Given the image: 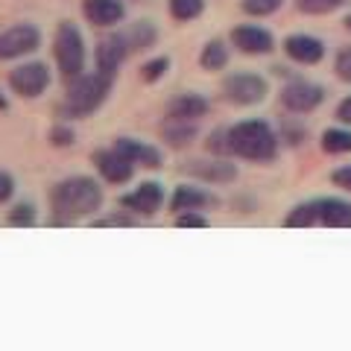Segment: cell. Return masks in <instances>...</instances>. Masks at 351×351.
Returning <instances> with one entry per match:
<instances>
[{"mask_svg":"<svg viewBox=\"0 0 351 351\" xmlns=\"http://www.w3.org/2000/svg\"><path fill=\"white\" fill-rule=\"evenodd\" d=\"M228 41L243 56H269L276 50V36L261 24H237L228 32Z\"/></svg>","mask_w":351,"mask_h":351,"instance_id":"5bb4252c","label":"cell"},{"mask_svg":"<svg viewBox=\"0 0 351 351\" xmlns=\"http://www.w3.org/2000/svg\"><path fill=\"white\" fill-rule=\"evenodd\" d=\"M343 27H346V32H351V12H346V18H343Z\"/></svg>","mask_w":351,"mask_h":351,"instance_id":"f35d334b","label":"cell"},{"mask_svg":"<svg viewBox=\"0 0 351 351\" xmlns=\"http://www.w3.org/2000/svg\"><path fill=\"white\" fill-rule=\"evenodd\" d=\"M91 164H94L97 176H100L106 184H112V188L129 184V182H132V176H135V170H138L135 164H132L114 144H112V147L94 149V152H91Z\"/></svg>","mask_w":351,"mask_h":351,"instance_id":"7c38bea8","label":"cell"},{"mask_svg":"<svg viewBox=\"0 0 351 351\" xmlns=\"http://www.w3.org/2000/svg\"><path fill=\"white\" fill-rule=\"evenodd\" d=\"M129 56H132V47H129L123 32H106L94 47V68L117 80V73L126 64Z\"/></svg>","mask_w":351,"mask_h":351,"instance_id":"4fadbf2b","label":"cell"},{"mask_svg":"<svg viewBox=\"0 0 351 351\" xmlns=\"http://www.w3.org/2000/svg\"><path fill=\"white\" fill-rule=\"evenodd\" d=\"M319 149L325 152V156H348L351 152V126L337 123V126L322 129Z\"/></svg>","mask_w":351,"mask_h":351,"instance_id":"603a6c76","label":"cell"},{"mask_svg":"<svg viewBox=\"0 0 351 351\" xmlns=\"http://www.w3.org/2000/svg\"><path fill=\"white\" fill-rule=\"evenodd\" d=\"M164 202H167V191H164V184L156 182V179H147V182H141L135 184L129 193H120L117 196V205L120 208H126L129 214H135L141 219H149V217H156Z\"/></svg>","mask_w":351,"mask_h":351,"instance_id":"30bf717a","label":"cell"},{"mask_svg":"<svg viewBox=\"0 0 351 351\" xmlns=\"http://www.w3.org/2000/svg\"><path fill=\"white\" fill-rule=\"evenodd\" d=\"M170 68H173L170 56H152V59H147L144 64H141L138 76H141V82H144V85H156V82H161L164 76L170 73Z\"/></svg>","mask_w":351,"mask_h":351,"instance_id":"4316f807","label":"cell"},{"mask_svg":"<svg viewBox=\"0 0 351 351\" xmlns=\"http://www.w3.org/2000/svg\"><path fill=\"white\" fill-rule=\"evenodd\" d=\"M348 3V0H295V9L302 15L311 18H322V15H334Z\"/></svg>","mask_w":351,"mask_h":351,"instance_id":"83f0119b","label":"cell"},{"mask_svg":"<svg viewBox=\"0 0 351 351\" xmlns=\"http://www.w3.org/2000/svg\"><path fill=\"white\" fill-rule=\"evenodd\" d=\"M123 36L129 41L132 53H147L158 44V27H156V21L141 18V21H135V24H129L123 29Z\"/></svg>","mask_w":351,"mask_h":351,"instance_id":"7402d4cb","label":"cell"},{"mask_svg":"<svg viewBox=\"0 0 351 351\" xmlns=\"http://www.w3.org/2000/svg\"><path fill=\"white\" fill-rule=\"evenodd\" d=\"M334 117H337V123H346V126H351V94H348V97H343V100L337 103V108H334Z\"/></svg>","mask_w":351,"mask_h":351,"instance_id":"8d00e7d4","label":"cell"},{"mask_svg":"<svg viewBox=\"0 0 351 351\" xmlns=\"http://www.w3.org/2000/svg\"><path fill=\"white\" fill-rule=\"evenodd\" d=\"M334 73H337L339 82L351 85V44H348V47H343L334 56Z\"/></svg>","mask_w":351,"mask_h":351,"instance_id":"836d02e7","label":"cell"},{"mask_svg":"<svg viewBox=\"0 0 351 351\" xmlns=\"http://www.w3.org/2000/svg\"><path fill=\"white\" fill-rule=\"evenodd\" d=\"M41 29L32 21H18V24L0 29V62H18L32 56L41 47Z\"/></svg>","mask_w":351,"mask_h":351,"instance_id":"9c48e42d","label":"cell"},{"mask_svg":"<svg viewBox=\"0 0 351 351\" xmlns=\"http://www.w3.org/2000/svg\"><path fill=\"white\" fill-rule=\"evenodd\" d=\"M50 82H53V73L47 68V62H38V59H29V62L24 59L6 76L9 91L15 97H21V100H38V97L50 88Z\"/></svg>","mask_w":351,"mask_h":351,"instance_id":"52a82bcc","label":"cell"},{"mask_svg":"<svg viewBox=\"0 0 351 351\" xmlns=\"http://www.w3.org/2000/svg\"><path fill=\"white\" fill-rule=\"evenodd\" d=\"M223 97L226 103H232L237 108H252L261 106L269 97V80L258 71H234L223 76Z\"/></svg>","mask_w":351,"mask_h":351,"instance_id":"8992f818","label":"cell"},{"mask_svg":"<svg viewBox=\"0 0 351 351\" xmlns=\"http://www.w3.org/2000/svg\"><path fill=\"white\" fill-rule=\"evenodd\" d=\"M158 138L164 141V147L170 149H188L196 138H199V123L193 120H170L164 117L158 126Z\"/></svg>","mask_w":351,"mask_h":351,"instance_id":"ffe728a7","label":"cell"},{"mask_svg":"<svg viewBox=\"0 0 351 351\" xmlns=\"http://www.w3.org/2000/svg\"><path fill=\"white\" fill-rule=\"evenodd\" d=\"M208 156H223V158H234L232 156V144H228V126H217L205 141Z\"/></svg>","mask_w":351,"mask_h":351,"instance_id":"f546056e","label":"cell"},{"mask_svg":"<svg viewBox=\"0 0 351 351\" xmlns=\"http://www.w3.org/2000/svg\"><path fill=\"white\" fill-rule=\"evenodd\" d=\"M53 62H56V71L64 82L85 73L88 44H85L82 29L73 21H59L56 24V32H53Z\"/></svg>","mask_w":351,"mask_h":351,"instance_id":"5b68a950","label":"cell"},{"mask_svg":"<svg viewBox=\"0 0 351 351\" xmlns=\"http://www.w3.org/2000/svg\"><path fill=\"white\" fill-rule=\"evenodd\" d=\"M284 6V0H240V9L249 18H269Z\"/></svg>","mask_w":351,"mask_h":351,"instance_id":"1f68e13d","label":"cell"},{"mask_svg":"<svg viewBox=\"0 0 351 351\" xmlns=\"http://www.w3.org/2000/svg\"><path fill=\"white\" fill-rule=\"evenodd\" d=\"M47 141H50V147H56V149H68L76 144V129L71 126V120H59V123H53L50 132H47Z\"/></svg>","mask_w":351,"mask_h":351,"instance_id":"f1b7e54d","label":"cell"},{"mask_svg":"<svg viewBox=\"0 0 351 351\" xmlns=\"http://www.w3.org/2000/svg\"><path fill=\"white\" fill-rule=\"evenodd\" d=\"M351 228V199L343 196H313L295 202L284 214V228Z\"/></svg>","mask_w":351,"mask_h":351,"instance_id":"277c9868","label":"cell"},{"mask_svg":"<svg viewBox=\"0 0 351 351\" xmlns=\"http://www.w3.org/2000/svg\"><path fill=\"white\" fill-rule=\"evenodd\" d=\"M182 173H188L191 179L202 182V184H211V188H226V184H234L237 182V164L232 158H223V156H211V158H193L188 164H182Z\"/></svg>","mask_w":351,"mask_h":351,"instance_id":"8fae6325","label":"cell"},{"mask_svg":"<svg viewBox=\"0 0 351 351\" xmlns=\"http://www.w3.org/2000/svg\"><path fill=\"white\" fill-rule=\"evenodd\" d=\"M228 59H232V41L223 38H208L199 50V68L205 73H219L228 68Z\"/></svg>","mask_w":351,"mask_h":351,"instance_id":"44dd1931","label":"cell"},{"mask_svg":"<svg viewBox=\"0 0 351 351\" xmlns=\"http://www.w3.org/2000/svg\"><path fill=\"white\" fill-rule=\"evenodd\" d=\"M94 228H138L141 226V217L129 214L126 208H120V211H108V214H97L91 219Z\"/></svg>","mask_w":351,"mask_h":351,"instance_id":"484cf974","label":"cell"},{"mask_svg":"<svg viewBox=\"0 0 351 351\" xmlns=\"http://www.w3.org/2000/svg\"><path fill=\"white\" fill-rule=\"evenodd\" d=\"M281 50L290 62L304 64V68H313V64H319L328 56L325 41L311 36V32H290V36L281 41Z\"/></svg>","mask_w":351,"mask_h":351,"instance_id":"9a60e30c","label":"cell"},{"mask_svg":"<svg viewBox=\"0 0 351 351\" xmlns=\"http://www.w3.org/2000/svg\"><path fill=\"white\" fill-rule=\"evenodd\" d=\"M278 138H281V144H287V147H302L307 141V129L295 117H287L278 126Z\"/></svg>","mask_w":351,"mask_h":351,"instance_id":"4dcf8cb0","label":"cell"},{"mask_svg":"<svg viewBox=\"0 0 351 351\" xmlns=\"http://www.w3.org/2000/svg\"><path fill=\"white\" fill-rule=\"evenodd\" d=\"M173 226L176 228H208L211 219H208L205 211H182V214H173Z\"/></svg>","mask_w":351,"mask_h":351,"instance_id":"d6a6232c","label":"cell"},{"mask_svg":"<svg viewBox=\"0 0 351 351\" xmlns=\"http://www.w3.org/2000/svg\"><path fill=\"white\" fill-rule=\"evenodd\" d=\"M228 144H232V156L249 164H272L278 158L281 138L278 129L269 120L249 117L240 123L228 126Z\"/></svg>","mask_w":351,"mask_h":351,"instance_id":"3957f363","label":"cell"},{"mask_svg":"<svg viewBox=\"0 0 351 351\" xmlns=\"http://www.w3.org/2000/svg\"><path fill=\"white\" fill-rule=\"evenodd\" d=\"M325 97H328V91H325L319 82H311V80H302V76H293V80H287V82L281 85L278 100H281V108L287 114L302 117V114L316 112V108L325 103Z\"/></svg>","mask_w":351,"mask_h":351,"instance_id":"ba28073f","label":"cell"},{"mask_svg":"<svg viewBox=\"0 0 351 351\" xmlns=\"http://www.w3.org/2000/svg\"><path fill=\"white\" fill-rule=\"evenodd\" d=\"M106 191L94 176H64L50 188V226H73L103 211Z\"/></svg>","mask_w":351,"mask_h":351,"instance_id":"6da1fadb","label":"cell"},{"mask_svg":"<svg viewBox=\"0 0 351 351\" xmlns=\"http://www.w3.org/2000/svg\"><path fill=\"white\" fill-rule=\"evenodd\" d=\"M82 18L91 27L112 29L126 21V0H82Z\"/></svg>","mask_w":351,"mask_h":351,"instance_id":"d6986e66","label":"cell"},{"mask_svg":"<svg viewBox=\"0 0 351 351\" xmlns=\"http://www.w3.org/2000/svg\"><path fill=\"white\" fill-rule=\"evenodd\" d=\"M18 191V184H15V176L12 173H6V170H0V205L9 202L15 196Z\"/></svg>","mask_w":351,"mask_h":351,"instance_id":"d590c367","label":"cell"},{"mask_svg":"<svg viewBox=\"0 0 351 351\" xmlns=\"http://www.w3.org/2000/svg\"><path fill=\"white\" fill-rule=\"evenodd\" d=\"M208 112H211V100H208L205 94H199V91H182V94H176L167 106H164V117H170V120H193V123H199L202 117H208Z\"/></svg>","mask_w":351,"mask_h":351,"instance_id":"ac0fdd59","label":"cell"},{"mask_svg":"<svg viewBox=\"0 0 351 351\" xmlns=\"http://www.w3.org/2000/svg\"><path fill=\"white\" fill-rule=\"evenodd\" d=\"M114 147L141 170H161L164 167V152L156 144H149V141L120 135V138H114Z\"/></svg>","mask_w":351,"mask_h":351,"instance_id":"e0dca14e","label":"cell"},{"mask_svg":"<svg viewBox=\"0 0 351 351\" xmlns=\"http://www.w3.org/2000/svg\"><path fill=\"white\" fill-rule=\"evenodd\" d=\"M114 88V76H108L103 71H85L80 76L64 82V97L56 106V117L59 120H85L94 112H100L103 103L108 100Z\"/></svg>","mask_w":351,"mask_h":351,"instance_id":"7a4b0ae2","label":"cell"},{"mask_svg":"<svg viewBox=\"0 0 351 351\" xmlns=\"http://www.w3.org/2000/svg\"><path fill=\"white\" fill-rule=\"evenodd\" d=\"M6 108H9V97L0 91V112H6Z\"/></svg>","mask_w":351,"mask_h":351,"instance_id":"74e56055","label":"cell"},{"mask_svg":"<svg viewBox=\"0 0 351 351\" xmlns=\"http://www.w3.org/2000/svg\"><path fill=\"white\" fill-rule=\"evenodd\" d=\"M331 184H334V188H339V191L351 193V164H343V167L331 170Z\"/></svg>","mask_w":351,"mask_h":351,"instance_id":"e575fe53","label":"cell"},{"mask_svg":"<svg viewBox=\"0 0 351 351\" xmlns=\"http://www.w3.org/2000/svg\"><path fill=\"white\" fill-rule=\"evenodd\" d=\"M170 211L173 214H182V211H211V208L219 205V196L211 193L208 188H202V182L199 184H176L173 193H170Z\"/></svg>","mask_w":351,"mask_h":351,"instance_id":"2e32d148","label":"cell"},{"mask_svg":"<svg viewBox=\"0 0 351 351\" xmlns=\"http://www.w3.org/2000/svg\"><path fill=\"white\" fill-rule=\"evenodd\" d=\"M167 12L176 24H191V21L202 18L205 0H167Z\"/></svg>","mask_w":351,"mask_h":351,"instance_id":"cb8c5ba5","label":"cell"},{"mask_svg":"<svg viewBox=\"0 0 351 351\" xmlns=\"http://www.w3.org/2000/svg\"><path fill=\"white\" fill-rule=\"evenodd\" d=\"M6 223L12 226V228H32V226H38V208L36 202H15L12 208H9V214H6Z\"/></svg>","mask_w":351,"mask_h":351,"instance_id":"d4e9b609","label":"cell"}]
</instances>
